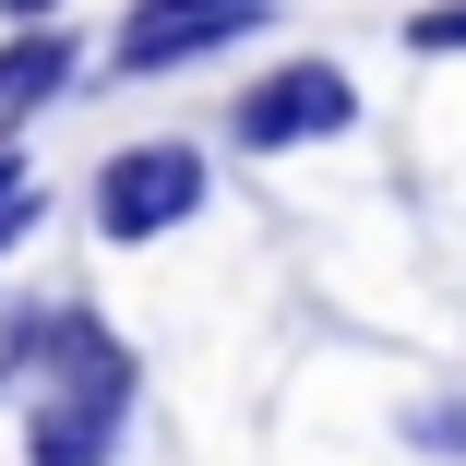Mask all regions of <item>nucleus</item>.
Here are the masks:
<instances>
[{"label": "nucleus", "mask_w": 466, "mask_h": 466, "mask_svg": "<svg viewBox=\"0 0 466 466\" xmlns=\"http://www.w3.org/2000/svg\"><path fill=\"white\" fill-rule=\"evenodd\" d=\"M204 156L192 144H120L108 167H96V239H120V251H144V239H167L179 216H204Z\"/></svg>", "instance_id": "f257e3e1"}, {"label": "nucleus", "mask_w": 466, "mask_h": 466, "mask_svg": "<svg viewBox=\"0 0 466 466\" xmlns=\"http://www.w3.org/2000/svg\"><path fill=\"white\" fill-rule=\"evenodd\" d=\"M347 120H359V84H347L335 60H275V72H251V84H239V108H228V132H239L251 156L335 144Z\"/></svg>", "instance_id": "f03ea898"}, {"label": "nucleus", "mask_w": 466, "mask_h": 466, "mask_svg": "<svg viewBox=\"0 0 466 466\" xmlns=\"http://www.w3.org/2000/svg\"><path fill=\"white\" fill-rule=\"evenodd\" d=\"M263 25H275V0H132L108 72H120V84H156V72H179V60H216V48L263 36Z\"/></svg>", "instance_id": "7ed1b4c3"}, {"label": "nucleus", "mask_w": 466, "mask_h": 466, "mask_svg": "<svg viewBox=\"0 0 466 466\" xmlns=\"http://www.w3.org/2000/svg\"><path fill=\"white\" fill-rule=\"evenodd\" d=\"M13 370H48V407L96 419V431L132 407V359H120V335H108L96 311H36L25 347H13Z\"/></svg>", "instance_id": "20e7f679"}, {"label": "nucleus", "mask_w": 466, "mask_h": 466, "mask_svg": "<svg viewBox=\"0 0 466 466\" xmlns=\"http://www.w3.org/2000/svg\"><path fill=\"white\" fill-rule=\"evenodd\" d=\"M60 84H72V48H60L48 25H25V36H0V120H13V108H48Z\"/></svg>", "instance_id": "39448f33"}, {"label": "nucleus", "mask_w": 466, "mask_h": 466, "mask_svg": "<svg viewBox=\"0 0 466 466\" xmlns=\"http://www.w3.org/2000/svg\"><path fill=\"white\" fill-rule=\"evenodd\" d=\"M25 466H108V431L72 419V407H36L25 419Z\"/></svg>", "instance_id": "423d86ee"}, {"label": "nucleus", "mask_w": 466, "mask_h": 466, "mask_svg": "<svg viewBox=\"0 0 466 466\" xmlns=\"http://www.w3.org/2000/svg\"><path fill=\"white\" fill-rule=\"evenodd\" d=\"M407 48H419V60H454V48H466V0H431V13L407 25Z\"/></svg>", "instance_id": "0eeeda50"}, {"label": "nucleus", "mask_w": 466, "mask_h": 466, "mask_svg": "<svg viewBox=\"0 0 466 466\" xmlns=\"http://www.w3.org/2000/svg\"><path fill=\"white\" fill-rule=\"evenodd\" d=\"M419 454H466V407H431L419 419Z\"/></svg>", "instance_id": "6e6552de"}, {"label": "nucleus", "mask_w": 466, "mask_h": 466, "mask_svg": "<svg viewBox=\"0 0 466 466\" xmlns=\"http://www.w3.org/2000/svg\"><path fill=\"white\" fill-rule=\"evenodd\" d=\"M0 13H25V25H48V13H60V0H0Z\"/></svg>", "instance_id": "1a4fd4ad"}, {"label": "nucleus", "mask_w": 466, "mask_h": 466, "mask_svg": "<svg viewBox=\"0 0 466 466\" xmlns=\"http://www.w3.org/2000/svg\"><path fill=\"white\" fill-rule=\"evenodd\" d=\"M0 383H13V347H0Z\"/></svg>", "instance_id": "9d476101"}]
</instances>
